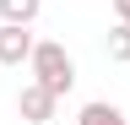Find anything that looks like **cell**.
<instances>
[{
    "mask_svg": "<svg viewBox=\"0 0 130 125\" xmlns=\"http://www.w3.org/2000/svg\"><path fill=\"white\" fill-rule=\"evenodd\" d=\"M76 125H130V120H125V109H119V103H87Z\"/></svg>",
    "mask_w": 130,
    "mask_h": 125,
    "instance_id": "cell-4",
    "label": "cell"
},
{
    "mask_svg": "<svg viewBox=\"0 0 130 125\" xmlns=\"http://www.w3.org/2000/svg\"><path fill=\"white\" fill-rule=\"evenodd\" d=\"M108 60H119V65H130V22H119L108 33Z\"/></svg>",
    "mask_w": 130,
    "mask_h": 125,
    "instance_id": "cell-6",
    "label": "cell"
},
{
    "mask_svg": "<svg viewBox=\"0 0 130 125\" xmlns=\"http://www.w3.org/2000/svg\"><path fill=\"white\" fill-rule=\"evenodd\" d=\"M32 44L38 38H32L22 22H0V65H22V60L32 54Z\"/></svg>",
    "mask_w": 130,
    "mask_h": 125,
    "instance_id": "cell-3",
    "label": "cell"
},
{
    "mask_svg": "<svg viewBox=\"0 0 130 125\" xmlns=\"http://www.w3.org/2000/svg\"><path fill=\"white\" fill-rule=\"evenodd\" d=\"M38 6H43V0H0V17H6V22H22V27H32Z\"/></svg>",
    "mask_w": 130,
    "mask_h": 125,
    "instance_id": "cell-5",
    "label": "cell"
},
{
    "mask_svg": "<svg viewBox=\"0 0 130 125\" xmlns=\"http://www.w3.org/2000/svg\"><path fill=\"white\" fill-rule=\"evenodd\" d=\"M114 17H119V22H130V0H114Z\"/></svg>",
    "mask_w": 130,
    "mask_h": 125,
    "instance_id": "cell-7",
    "label": "cell"
},
{
    "mask_svg": "<svg viewBox=\"0 0 130 125\" xmlns=\"http://www.w3.org/2000/svg\"><path fill=\"white\" fill-rule=\"evenodd\" d=\"M54 103H60V98H54V92H49L43 82H27L22 92H16V114H22L27 125H43V120H54Z\"/></svg>",
    "mask_w": 130,
    "mask_h": 125,
    "instance_id": "cell-2",
    "label": "cell"
},
{
    "mask_svg": "<svg viewBox=\"0 0 130 125\" xmlns=\"http://www.w3.org/2000/svg\"><path fill=\"white\" fill-rule=\"evenodd\" d=\"M27 65H32V82H43L54 98H65V92L76 87V60L65 54V44L54 38H43V44H32V54H27Z\"/></svg>",
    "mask_w": 130,
    "mask_h": 125,
    "instance_id": "cell-1",
    "label": "cell"
}]
</instances>
